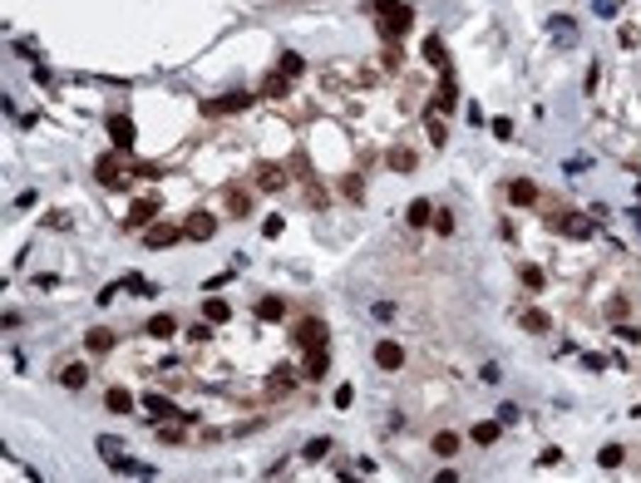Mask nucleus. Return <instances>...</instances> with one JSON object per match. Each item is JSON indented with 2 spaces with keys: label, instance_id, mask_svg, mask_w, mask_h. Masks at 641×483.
Instances as JSON below:
<instances>
[{
  "label": "nucleus",
  "instance_id": "obj_43",
  "mask_svg": "<svg viewBox=\"0 0 641 483\" xmlns=\"http://www.w3.org/2000/svg\"><path fill=\"white\" fill-rule=\"evenodd\" d=\"M158 439H163V444H183V429H178V424H158Z\"/></svg>",
  "mask_w": 641,
  "mask_h": 483
},
{
  "label": "nucleus",
  "instance_id": "obj_11",
  "mask_svg": "<svg viewBox=\"0 0 641 483\" xmlns=\"http://www.w3.org/2000/svg\"><path fill=\"white\" fill-rule=\"evenodd\" d=\"M454 104H459V79H454V70H439V94H434L429 109L444 113V109H454Z\"/></svg>",
  "mask_w": 641,
  "mask_h": 483
},
{
  "label": "nucleus",
  "instance_id": "obj_8",
  "mask_svg": "<svg viewBox=\"0 0 641 483\" xmlns=\"http://www.w3.org/2000/svg\"><path fill=\"white\" fill-rule=\"evenodd\" d=\"M108 138H113L118 153H128L133 138H138V133H133V118H128V113H113V118H108Z\"/></svg>",
  "mask_w": 641,
  "mask_h": 483
},
{
  "label": "nucleus",
  "instance_id": "obj_7",
  "mask_svg": "<svg viewBox=\"0 0 641 483\" xmlns=\"http://www.w3.org/2000/svg\"><path fill=\"white\" fill-rule=\"evenodd\" d=\"M252 183H257L262 193H282V188H286V168H277V163H257V168H252Z\"/></svg>",
  "mask_w": 641,
  "mask_h": 483
},
{
  "label": "nucleus",
  "instance_id": "obj_37",
  "mask_svg": "<svg viewBox=\"0 0 641 483\" xmlns=\"http://www.w3.org/2000/svg\"><path fill=\"white\" fill-rule=\"evenodd\" d=\"M291 385H296V375H291V370H277V375L267 380V394H286Z\"/></svg>",
  "mask_w": 641,
  "mask_h": 483
},
{
  "label": "nucleus",
  "instance_id": "obj_21",
  "mask_svg": "<svg viewBox=\"0 0 641 483\" xmlns=\"http://www.w3.org/2000/svg\"><path fill=\"white\" fill-rule=\"evenodd\" d=\"M425 60L434 65V70H449V50H444V40H439V35H429V40H425Z\"/></svg>",
  "mask_w": 641,
  "mask_h": 483
},
{
  "label": "nucleus",
  "instance_id": "obj_20",
  "mask_svg": "<svg viewBox=\"0 0 641 483\" xmlns=\"http://www.w3.org/2000/svg\"><path fill=\"white\" fill-rule=\"evenodd\" d=\"M148 335H153V340H173V335H178V316H153V321H148Z\"/></svg>",
  "mask_w": 641,
  "mask_h": 483
},
{
  "label": "nucleus",
  "instance_id": "obj_30",
  "mask_svg": "<svg viewBox=\"0 0 641 483\" xmlns=\"http://www.w3.org/2000/svg\"><path fill=\"white\" fill-rule=\"evenodd\" d=\"M622 459H627V449H622V444H602V449H597V464H602V469H617Z\"/></svg>",
  "mask_w": 641,
  "mask_h": 483
},
{
  "label": "nucleus",
  "instance_id": "obj_38",
  "mask_svg": "<svg viewBox=\"0 0 641 483\" xmlns=\"http://www.w3.org/2000/svg\"><path fill=\"white\" fill-rule=\"evenodd\" d=\"M390 168H395V173H415V153H410V148H395V153H390Z\"/></svg>",
  "mask_w": 641,
  "mask_h": 483
},
{
  "label": "nucleus",
  "instance_id": "obj_44",
  "mask_svg": "<svg viewBox=\"0 0 641 483\" xmlns=\"http://www.w3.org/2000/svg\"><path fill=\"white\" fill-rule=\"evenodd\" d=\"M227 282H232V272H213V277H208V282H203V291H208V296H213V291H222V287H227Z\"/></svg>",
  "mask_w": 641,
  "mask_h": 483
},
{
  "label": "nucleus",
  "instance_id": "obj_23",
  "mask_svg": "<svg viewBox=\"0 0 641 483\" xmlns=\"http://www.w3.org/2000/svg\"><path fill=\"white\" fill-rule=\"evenodd\" d=\"M286 89H291V79H286L282 70H272V74L262 79V94H267V99H282V94H286Z\"/></svg>",
  "mask_w": 641,
  "mask_h": 483
},
{
  "label": "nucleus",
  "instance_id": "obj_34",
  "mask_svg": "<svg viewBox=\"0 0 641 483\" xmlns=\"http://www.w3.org/2000/svg\"><path fill=\"white\" fill-rule=\"evenodd\" d=\"M123 291H133V296H153V282H148V277H138V272H128V277H123Z\"/></svg>",
  "mask_w": 641,
  "mask_h": 483
},
{
  "label": "nucleus",
  "instance_id": "obj_51",
  "mask_svg": "<svg viewBox=\"0 0 641 483\" xmlns=\"http://www.w3.org/2000/svg\"><path fill=\"white\" fill-rule=\"evenodd\" d=\"M592 5H597V15H602V20H612V15H617V5H612V0H592Z\"/></svg>",
  "mask_w": 641,
  "mask_h": 483
},
{
  "label": "nucleus",
  "instance_id": "obj_39",
  "mask_svg": "<svg viewBox=\"0 0 641 483\" xmlns=\"http://www.w3.org/2000/svg\"><path fill=\"white\" fill-rule=\"evenodd\" d=\"M518 321H523V331H533V335H542V331H547V316H542V311H523Z\"/></svg>",
  "mask_w": 641,
  "mask_h": 483
},
{
  "label": "nucleus",
  "instance_id": "obj_2",
  "mask_svg": "<svg viewBox=\"0 0 641 483\" xmlns=\"http://www.w3.org/2000/svg\"><path fill=\"white\" fill-rule=\"evenodd\" d=\"M94 178H99V183H104V188H113V193H118V188H128V183H133V178H138V163H133V168H128V163H123V158H118V153H104V158H99V163H94Z\"/></svg>",
  "mask_w": 641,
  "mask_h": 483
},
{
  "label": "nucleus",
  "instance_id": "obj_26",
  "mask_svg": "<svg viewBox=\"0 0 641 483\" xmlns=\"http://www.w3.org/2000/svg\"><path fill=\"white\" fill-rule=\"evenodd\" d=\"M405 217H410V227H429V222H434V207H429L425 197H415V202H410V212H405Z\"/></svg>",
  "mask_w": 641,
  "mask_h": 483
},
{
  "label": "nucleus",
  "instance_id": "obj_42",
  "mask_svg": "<svg viewBox=\"0 0 641 483\" xmlns=\"http://www.w3.org/2000/svg\"><path fill=\"white\" fill-rule=\"evenodd\" d=\"M350 399H355V385H340L335 394H330V404H335V409H350Z\"/></svg>",
  "mask_w": 641,
  "mask_h": 483
},
{
  "label": "nucleus",
  "instance_id": "obj_17",
  "mask_svg": "<svg viewBox=\"0 0 641 483\" xmlns=\"http://www.w3.org/2000/svg\"><path fill=\"white\" fill-rule=\"evenodd\" d=\"M469 439H474V444H498V439H503V424H498V419H479V424L469 429Z\"/></svg>",
  "mask_w": 641,
  "mask_h": 483
},
{
  "label": "nucleus",
  "instance_id": "obj_5",
  "mask_svg": "<svg viewBox=\"0 0 641 483\" xmlns=\"http://www.w3.org/2000/svg\"><path fill=\"white\" fill-rule=\"evenodd\" d=\"M178 237H183V222H178V227H173V222H153V227L143 232V247H153V252H168Z\"/></svg>",
  "mask_w": 641,
  "mask_h": 483
},
{
  "label": "nucleus",
  "instance_id": "obj_18",
  "mask_svg": "<svg viewBox=\"0 0 641 483\" xmlns=\"http://www.w3.org/2000/svg\"><path fill=\"white\" fill-rule=\"evenodd\" d=\"M84 350H89V355H108V350H113V331L94 326V331L84 335Z\"/></svg>",
  "mask_w": 641,
  "mask_h": 483
},
{
  "label": "nucleus",
  "instance_id": "obj_35",
  "mask_svg": "<svg viewBox=\"0 0 641 483\" xmlns=\"http://www.w3.org/2000/svg\"><path fill=\"white\" fill-rule=\"evenodd\" d=\"M518 282H523L528 291H542V287H547V272H542V267H523V272H518Z\"/></svg>",
  "mask_w": 641,
  "mask_h": 483
},
{
  "label": "nucleus",
  "instance_id": "obj_31",
  "mask_svg": "<svg viewBox=\"0 0 641 483\" xmlns=\"http://www.w3.org/2000/svg\"><path fill=\"white\" fill-rule=\"evenodd\" d=\"M104 399H108V409H113V414H128V409H133V394H128V389H118V385L108 389Z\"/></svg>",
  "mask_w": 641,
  "mask_h": 483
},
{
  "label": "nucleus",
  "instance_id": "obj_15",
  "mask_svg": "<svg viewBox=\"0 0 641 483\" xmlns=\"http://www.w3.org/2000/svg\"><path fill=\"white\" fill-rule=\"evenodd\" d=\"M375 365H380V370H400V365H405V350H400L395 340H380V345H375Z\"/></svg>",
  "mask_w": 641,
  "mask_h": 483
},
{
  "label": "nucleus",
  "instance_id": "obj_9",
  "mask_svg": "<svg viewBox=\"0 0 641 483\" xmlns=\"http://www.w3.org/2000/svg\"><path fill=\"white\" fill-rule=\"evenodd\" d=\"M143 409H148L153 419H163V424H173V419H183V424H188V414H183L173 399H163V394H143Z\"/></svg>",
  "mask_w": 641,
  "mask_h": 483
},
{
  "label": "nucleus",
  "instance_id": "obj_25",
  "mask_svg": "<svg viewBox=\"0 0 641 483\" xmlns=\"http://www.w3.org/2000/svg\"><path fill=\"white\" fill-rule=\"evenodd\" d=\"M60 385L65 389H84L89 385V370H84V365H65V370H60Z\"/></svg>",
  "mask_w": 641,
  "mask_h": 483
},
{
  "label": "nucleus",
  "instance_id": "obj_4",
  "mask_svg": "<svg viewBox=\"0 0 641 483\" xmlns=\"http://www.w3.org/2000/svg\"><path fill=\"white\" fill-rule=\"evenodd\" d=\"M183 237H188V242H213V237H217V217H213V212H203V207H198V212H188V217H183Z\"/></svg>",
  "mask_w": 641,
  "mask_h": 483
},
{
  "label": "nucleus",
  "instance_id": "obj_48",
  "mask_svg": "<svg viewBox=\"0 0 641 483\" xmlns=\"http://www.w3.org/2000/svg\"><path fill=\"white\" fill-rule=\"evenodd\" d=\"M370 316H375V321H390V316H395V301H375Z\"/></svg>",
  "mask_w": 641,
  "mask_h": 483
},
{
  "label": "nucleus",
  "instance_id": "obj_32",
  "mask_svg": "<svg viewBox=\"0 0 641 483\" xmlns=\"http://www.w3.org/2000/svg\"><path fill=\"white\" fill-rule=\"evenodd\" d=\"M94 449H99V459H104V464H113V459L123 454V444H118L113 434H99V444H94Z\"/></svg>",
  "mask_w": 641,
  "mask_h": 483
},
{
  "label": "nucleus",
  "instance_id": "obj_47",
  "mask_svg": "<svg viewBox=\"0 0 641 483\" xmlns=\"http://www.w3.org/2000/svg\"><path fill=\"white\" fill-rule=\"evenodd\" d=\"M434 232L449 237V232H454V217H449V212H434Z\"/></svg>",
  "mask_w": 641,
  "mask_h": 483
},
{
  "label": "nucleus",
  "instance_id": "obj_50",
  "mask_svg": "<svg viewBox=\"0 0 641 483\" xmlns=\"http://www.w3.org/2000/svg\"><path fill=\"white\" fill-rule=\"evenodd\" d=\"M35 287L50 291V287H60V277H55V272H40V277H35Z\"/></svg>",
  "mask_w": 641,
  "mask_h": 483
},
{
  "label": "nucleus",
  "instance_id": "obj_16",
  "mask_svg": "<svg viewBox=\"0 0 641 483\" xmlns=\"http://www.w3.org/2000/svg\"><path fill=\"white\" fill-rule=\"evenodd\" d=\"M158 202H163V197H143V202H133V207H128V227H143V222H153V217H158Z\"/></svg>",
  "mask_w": 641,
  "mask_h": 483
},
{
  "label": "nucleus",
  "instance_id": "obj_24",
  "mask_svg": "<svg viewBox=\"0 0 641 483\" xmlns=\"http://www.w3.org/2000/svg\"><path fill=\"white\" fill-rule=\"evenodd\" d=\"M425 123H429V143H444L449 138V123H444L439 109H425Z\"/></svg>",
  "mask_w": 641,
  "mask_h": 483
},
{
  "label": "nucleus",
  "instance_id": "obj_49",
  "mask_svg": "<svg viewBox=\"0 0 641 483\" xmlns=\"http://www.w3.org/2000/svg\"><path fill=\"white\" fill-rule=\"evenodd\" d=\"M464 118H469V123H484V109H479V104L469 99V104H464Z\"/></svg>",
  "mask_w": 641,
  "mask_h": 483
},
{
  "label": "nucleus",
  "instance_id": "obj_6",
  "mask_svg": "<svg viewBox=\"0 0 641 483\" xmlns=\"http://www.w3.org/2000/svg\"><path fill=\"white\" fill-rule=\"evenodd\" d=\"M325 340H330V331H325V321H301V331H296V345L301 350H325Z\"/></svg>",
  "mask_w": 641,
  "mask_h": 483
},
{
  "label": "nucleus",
  "instance_id": "obj_29",
  "mask_svg": "<svg viewBox=\"0 0 641 483\" xmlns=\"http://www.w3.org/2000/svg\"><path fill=\"white\" fill-rule=\"evenodd\" d=\"M203 321H213V326H222V321H232V306H227V301H208V306H203Z\"/></svg>",
  "mask_w": 641,
  "mask_h": 483
},
{
  "label": "nucleus",
  "instance_id": "obj_12",
  "mask_svg": "<svg viewBox=\"0 0 641 483\" xmlns=\"http://www.w3.org/2000/svg\"><path fill=\"white\" fill-rule=\"evenodd\" d=\"M547 35L557 45H577V20L572 15H547Z\"/></svg>",
  "mask_w": 641,
  "mask_h": 483
},
{
  "label": "nucleus",
  "instance_id": "obj_14",
  "mask_svg": "<svg viewBox=\"0 0 641 483\" xmlns=\"http://www.w3.org/2000/svg\"><path fill=\"white\" fill-rule=\"evenodd\" d=\"M247 104H252V94H247V89H237V94L208 99V104H203V109H208V113H237V109H247Z\"/></svg>",
  "mask_w": 641,
  "mask_h": 483
},
{
  "label": "nucleus",
  "instance_id": "obj_28",
  "mask_svg": "<svg viewBox=\"0 0 641 483\" xmlns=\"http://www.w3.org/2000/svg\"><path fill=\"white\" fill-rule=\"evenodd\" d=\"M277 70H282V74H286V79H301V74H306V60H301V55H296V50H286V55H282V65H277Z\"/></svg>",
  "mask_w": 641,
  "mask_h": 483
},
{
  "label": "nucleus",
  "instance_id": "obj_41",
  "mask_svg": "<svg viewBox=\"0 0 641 483\" xmlns=\"http://www.w3.org/2000/svg\"><path fill=\"white\" fill-rule=\"evenodd\" d=\"M617 40H622V50H637V45H641V30H637V25H622V30H617Z\"/></svg>",
  "mask_w": 641,
  "mask_h": 483
},
{
  "label": "nucleus",
  "instance_id": "obj_40",
  "mask_svg": "<svg viewBox=\"0 0 641 483\" xmlns=\"http://www.w3.org/2000/svg\"><path fill=\"white\" fill-rule=\"evenodd\" d=\"M587 168H592V158H587V153H572V158L562 163V173H567V178H577V173H587Z\"/></svg>",
  "mask_w": 641,
  "mask_h": 483
},
{
  "label": "nucleus",
  "instance_id": "obj_13",
  "mask_svg": "<svg viewBox=\"0 0 641 483\" xmlns=\"http://www.w3.org/2000/svg\"><path fill=\"white\" fill-rule=\"evenodd\" d=\"M108 469H113L118 479H153V469H148L143 459H128V454H118V459H113Z\"/></svg>",
  "mask_w": 641,
  "mask_h": 483
},
{
  "label": "nucleus",
  "instance_id": "obj_1",
  "mask_svg": "<svg viewBox=\"0 0 641 483\" xmlns=\"http://www.w3.org/2000/svg\"><path fill=\"white\" fill-rule=\"evenodd\" d=\"M370 15L380 20V35H390V40H400L415 25V10L405 0H370Z\"/></svg>",
  "mask_w": 641,
  "mask_h": 483
},
{
  "label": "nucleus",
  "instance_id": "obj_46",
  "mask_svg": "<svg viewBox=\"0 0 641 483\" xmlns=\"http://www.w3.org/2000/svg\"><path fill=\"white\" fill-rule=\"evenodd\" d=\"M489 128H494V138H513V118H494Z\"/></svg>",
  "mask_w": 641,
  "mask_h": 483
},
{
  "label": "nucleus",
  "instance_id": "obj_10",
  "mask_svg": "<svg viewBox=\"0 0 641 483\" xmlns=\"http://www.w3.org/2000/svg\"><path fill=\"white\" fill-rule=\"evenodd\" d=\"M503 193H508L513 207H537V183H533V178H508V188H503Z\"/></svg>",
  "mask_w": 641,
  "mask_h": 483
},
{
  "label": "nucleus",
  "instance_id": "obj_19",
  "mask_svg": "<svg viewBox=\"0 0 641 483\" xmlns=\"http://www.w3.org/2000/svg\"><path fill=\"white\" fill-rule=\"evenodd\" d=\"M282 316H286V301L282 296H262L257 301V321H282Z\"/></svg>",
  "mask_w": 641,
  "mask_h": 483
},
{
  "label": "nucleus",
  "instance_id": "obj_52",
  "mask_svg": "<svg viewBox=\"0 0 641 483\" xmlns=\"http://www.w3.org/2000/svg\"><path fill=\"white\" fill-rule=\"evenodd\" d=\"M434 483H459V469H439V474H434Z\"/></svg>",
  "mask_w": 641,
  "mask_h": 483
},
{
  "label": "nucleus",
  "instance_id": "obj_22",
  "mask_svg": "<svg viewBox=\"0 0 641 483\" xmlns=\"http://www.w3.org/2000/svg\"><path fill=\"white\" fill-rule=\"evenodd\" d=\"M434 454H439V459H454V454H459V434H454V429H439V434H434Z\"/></svg>",
  "mask_w": 641,
  "mask_h": 483
},
{
  "label": "nucleus",
  "instance_id": "obj_36",
  "mask_svg": "<svg viewBox=\"0 0 641 483\" xmlns=\"http://www.w3.org/2000/svg\"><path fill=\"white\" fill-rule=\"evenodd\" d=\"M222 202H227V212H232V217H247V207H252V202H247V193H237V188H227V197H222Z\"/></svg>",
  "mask_w": 641,
  "mask_h": 483
},
{
  "label": "nucleus",
  "instance_id": "obj_33",
  "mask_svg": "<svg viewBox=\"0 0 641 483\" xmlns=\"http://www.w3.org/2000/svg\"><path fill=\"white\" fill-rule=\"evenodd\" d=\"M325 454H330V439H325V434H316V439L306 444V454H301V459H306V464H320Z\"/></svg>",
  "mask_w": 641,
  "mask_h": 483
},
{
  "label": "nucleus",
  "instance_id": "obj_45",
  "mask_svg": "<svg viewBox=\"0 0 641 483\" xmlns=\"http://www.w3.org/2000/svg\"><path fill=\"white\" fill-rule=\"evenodd\" d=\"M340 188H345V197H355V202H360V197H365V183H360V178H355V173H350V178H345V183H340Z\"/></svg>",
  "mask_w": 641,
  "mask_h": 483
},
{
  "label": "nucleus",
  "instance_id": "obj_3",
  "mask_svg": "<svg viewBox=\"0 0 641 483\" xmlns=\"http://www.w3.org/2000/svg\"><path fill=\"white\" fill-rule=\"evenodd\" d=\"M547 227H552V232H562V237H572V242H597V222H592V217H582V212H557Z\"/></svg>",
  "mask_w": 641,
  "mask_h": 483
},
{
  "label": "nucleus",
  "instance_id": "obj_27",
  "mask_svg": "<svg viewBox=\"0 0 641 483\" xmlns=\"http://www.w3.org/2000/svg\"><path fill=\"white\" fill-rule=\"evenodd\" d=\"M325 370H330V350H306V375H311V380H320Z\"/></svg>",
  "mask_w": 641,
  "mask_h": 483
}]
</instances>
